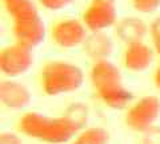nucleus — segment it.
Instances as JSON below:
<instances>
[{
    "mask_svg": "<svg viewBox=\"0 0 160 144\" xmlns=\"http://www.w3.org/2000/svg\"><path fill=\"white\" fill-rule=\"evenodd\" d=\"M89 79L99 99L112 110L127 108L133 100V93L123 86L120 69L108 59L93 62Z\"/></svg>",
    "mask_w": 160,
    "mask_h": 144,
    "instance_id": "obj_1",
    "label": "nucleus"
},
{
    "mask_svg": "<svg viewBox=\"0 0 160 144\" xmlns=\"http://www.w3.org/2000/svg\"><path fill=\"white\" fill-rule=\"evenodd\" d=\"M12 19L15 40L29 48L40 46L46 37V24L32 0H3Z\"/></svg>",
    "mask_w": 160,
    "mask_h": 144,
    "instance_id": "obj_2",
    "label": "nucleus"
},
{
    "mask_svg": "<svg viewBox=\"0 0 160 144\" xmlns=\"http://www.w3.org/2000/svg\"><path fill=\"white\" fill-rule=\"evenodd\" d=\"M19 131L31 139L49 143L63 144L79 133V130L66 116L51 117L40 112H27L19 119Z\"/></svg>",
    "mask_w": 160,
    "mask_h": 144,
    "instance_id": "obj_3",
    "label": "nucleus"
},
{
    "mask_svg": "<svg viewBox=\"0 0 160 144\" xmlns=\"http://www.w3.org/2000/svg\"><path fill=\"white\" fill-rule=\"evenodd\" d=\"M84 83V71L66 60H48L40 71V87L46 96L75 92Z\"/></svg>",
    "mask_w": 160,
    "mask_h": 144,
    "instance_id": "obj_4",
    "label": "nucleus"
},
{
    "mask_svg": "<svg viewBox=\"0 0 160 144\" xmlns=\"http://www.w3.org/2000/svg\"><path fill=\"white\" fill-rule=\"evenodd\" d=\"M159 116L160 99L155 95H146L128 107L124 122L132 131L144 133L153 127Z\"/></svg>",
    "mask_w": 160,
    "mask_h": 144,
    "instance_id": "obj_5",
    "label": "nucleus"
},
{
    "mask_svg": "<svg viewBox=\"0 0 160 144\" xmlns=\"http://www.w3.org/2000/svg\"><path fill=\"white\" fill-rule=\"evenodd\" d=\"M33 60L32 48L15 42L0 51V71L8 79L19 77L33 66Z\"/></svg>",
    "mask_w": 160,
    "mask_h": 144,
    "instance_id": "obj_6",
    "label": "nucleus"
},
{
    "mask_svg": "<svg viewBox=\"0 0 160 144\" xmlns=\"http://www.w3.org/2000/svg\"><path fill=\"white\" fill-rule=\"evenodd\" d=\"M82 22L89 32H104L118 23L116 3L91 0L82 13Z\"/></svg>",
    "mask_w": 160,
    "mask_h": 144,
    "instance_id": "obj_7",
    "label": "nucleus"
},
{
    "mask_svg": "<svg viewBox=\"0 0 160 144\" xmlns=\"http://www.w3.org/2000/svg\"><path fill=\"white\" fill-rule=\"evenodd\" d=\"M88 29L84 23L75 17H66L55 22L49 35L52 42L62 48H75L83 46L88 36Z\"/></svg>",
    "mask_w": 160,
    "mask_h": 144,
    "instance_id": "obj_8",
    "label": "nucleus"
},
{
    "mask_svg": "<svg viewBox=\"0 0 160 144\" xmlns=\"http://www.w3.org/2000/svg\"><path fill=\"white\" fill-rule=\"evenodd\" d=\"M155 57V49L144 42L127 44L123 53V64L131 72H143L149 68Z\"/></svg>",
    "mask_w": 160,
    "mask_h": 144,
    "instance_id": "obj_9",
    "label": "nucleus"
},
{
    "mask_svg": "<svg viewBox=\"0 0 160 144\" xmlns=\"http://www.w3.org/2000/svg\"><path fill=\"white\" fill-rule=\"evenodd\" d=\"M32 100L31 92L24 84L13 79L0 82V102L9 110H23Z\"/></svg>",
    "mask_w": 160,
    "mask_h": 144,
    "instance_id": "obj_10",
    "label": "nucleus"
},
{
    "mask_svg": "<svg viewBox=\"0 0 160 144\" xmlns=\"http://www.w3.org/2000/svg\"><path fill=\"white\" fill-rule=\"evenodd\" d=\"M149 32V27L146 22L136 16H127L118 20L115 24V33L119 40L123 43L132 44L138 42H144V37Z\"/></svg>",
    "mask_w": 160,
    "mask_h": 144,
    "instance_id": "obj_11",
    "label": "nucleus"
},
{
    "mask_svg": "<svg viewBox=\"0 0 160 144\" xmlns=\"http://www.w3.org/2000/svg\"><path fill=\"white\" fill-rule=\"evenodd\" d=\"M83 47L84 52L93 62L108 59L113 51L112 40L104 32H89Z\"/></svg>",
    "mask_w": 160,
    "mask_h": 144,
    "instance_id": "obj_12",
    "label": "nucleus"
},
{
    "mask_svg": "<svg viewBox=\"0 0 160 144\" xmlns=\"http://www.w3.org/2000/svg\"><path fill=\"white\" fill-rule=\"evenodd\" d=\"M109 133L102 127H89L83 130L72 144H108Z\"/></svg>",
    "mask_w": 160,
    "mask_h": 144,
    "instance_id": "obj_13",
    "label": "nucleus"
},
{
    "mask_svg": "<svg viewBox=\"0 0 160 144\" xmlns=\"http://www.w3.org/2000/svg\"><path fill=\"white\" fill-rule=\"evenodd\" d=\"M78 130H83L88 120V108L83 103H72L63 113Z\"/></svg>",
    "mask_w": 160,
    "mask_h": 144,
    "instance_id": "obj_14",
    "label": "nucleus"
},
{
    "mask_svg": "<svg viewBox=\"0 0 160 144\" xmlns=\"http://www.w3.org/2000/svg\"><path fill=\"white\" fill-rule=\"evenodd\" d=\"M131 4L140 13H153L160 8V0H131Z\"/></svg>",
    "mask_w": 160,
    "mask_h": 144,
    "instance_id": "obj_15",
    "label": "nucleus"
},
{
    "mask_svg": "<svg viewBox=\"0 0 160 144\" xmlns=\"http://www.w3.org/2000/svg\"><path fill=\"white\" fill-rule=\"evenodd\" d=\"M149 36H151L155 52L160 56V16L155 17L149 24Z\"/></svg>",
    "mask_w": 160,
    "mask_h": 144,
    "instance_id": "obj_16",
    "label": "nucleus"
},
{
    "mask_svg": "<svg viewBox=\"0 0 160 144\" xmlns=\"http://www.w3.org/2000/svg\"><path fill=\"white\" fill-rule=\"evenodd\" d=\"M40 7H43L47 11H60V9L66 8L67 6L72 3V0H38Z\"/></svg>",
    "mask_w": 160,
    "mask_h": 144,
    "instance_id": "obj_17",
    "label": "nucleus"
},
{
    "mask_svg": "<svg viewBox=\"0 0 160 144\" xmlns=\"http://www.w3.org/2000/svg\"><path fill=\"white\" fill-rule=\"evenodd\" d=\"M143 143L144 144H160V128L152 127L151 130L144 132Z\"/></svg>",
    "mask_w": 160,
    "mask_h": 144,
    "instance_id": "obj_18",
    "label": "nucleus"
},
{
    "mask_svg": "<svg viewBox=\"0 0 160 144\" xmlns=\"http://www.w3.org/2000/svg\"><path fill=\"white\" fill-rule=\"evenodd\" d=\"M0 144H23V142L13 132H2L0 133Z\"/></svg>",
    "mask_w": 160,
    "mask_h": 144,
    "instance_id": "obj_19",
    "label": "nucleus"
},
{
    "mask_svg": "<svg viewBox=\"0 0 160 144\" xmlns=\"http://www.w3.org/2000/svg\"><path fill=\"white\" fill-rule=\"evenodd\" d=\"M153 82H155V86H156V88L160 91V64L158 66L156 71H155V75H153Z\"/></svg>",
    "mask_w": 160,
    "mask_h": 144,
    "instance_id": "obj_20",
    "label": "nucleus"
},
{
    "mask_svg": "<svg viewBox=\"0 0 160 144\" xmlns=\"http://www.w3.org/2000/svg\"><path fill=\"white\" fill-rule=\"evenodd\" d=\"M107 2H112V3H116V0H107Z\"/></svg>",
    "mask_w": 160,
    "mask_h": 144,
    "instance_id": "obj_21",
    "label": "nucleus"
}]
</instances>
